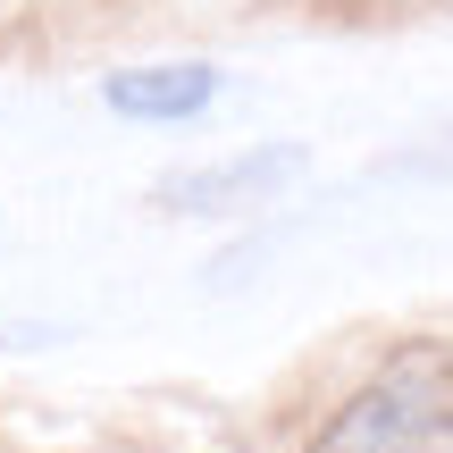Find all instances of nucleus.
Returning a JSON list of instances; mask_svg holds the SVG:
<instances>
[{
  "instance_id": "1",
  "label": "nucleus",
  "mask_w": 453,
  "mask_h": 453,
  "mask_svg": "<svg viewBox=\"0 0 453 453\" xmlns=\"http://www.w3.org/2000/svg\"><path fill=\"white\" fill-rule=\"evenodd\" d=\"M453 437V344L445 336H403L303 453H437Z\"/></svg>"
},
{
  "instance_id": "2",
  "label": "nucleus",
  "mask_w": 453,
  "mask_h": 453,
  "mask_svg": "<svg viewBox=\"0 0 453 453\" xmlns=\"http://www.w3.org/2000/svg\"><path fill=\"white\" fill-rule=\"evenodd\" d=\"M311 168V143H243L226 160H202V168H177V177L151 185L168 219H252V211H277V202L303 185Z\"/></svg>"
},
{
  "instance_id": "3",
  "label": "nucleus",
  "mask_w": 453,
  "mask_h": 453,
  "mask_svg": "<svg viewBox=\"0 0 453 453\" xmlns=\"http://www.w3.org/2000/svg\"><path fill=\"white\" fill-rule=\"evenodd\" d=\"M219 93L226 76L211 59H134L101 76V110L127 118V127H194V118L219 110Z\"/></svg>"
},
{
  "instance_id": "4",
  "label": "nucleus",
  "mask_w": 453,
  "mask_h": 453,
  "mask_svg": "<svg viewBox=\"0 0 453 453\" xmlns=\"http://www.w3.org/2000/svg\"><path fill=\"white\" fill-rule=\"evenodd\" d=\"M387 177H453V134H437V143H411L387 160Z\"/></svg>"
}]
</instances>
